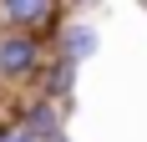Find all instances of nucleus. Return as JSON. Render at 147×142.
Instances as JSON below:
<instances>
[{
  "mask_svg": "<svg viewBox=\"0 0 147 142\" xmlns=\"http://www.w3.org/2000/svg\"><path fill=\"white\" fill-rule=\"evenodd\" d=\"M71 91H76V66H71V61H61V56H51L46 71H41V81H36V97L66 112V107H71Z\"/></svg>",
  "mask_w": 147,
  "mask_h": 142,
  "instance_id": "20e7f679",
  "label": "nucleus"
},
{
  "mask_svg": "<svg viewBox=\"0 0 147 142\" xmlns=\"http://www.w3.org/2000/svg\"><path fill=\"white\" fill-rule=\"evenodd\" d=\"M46 61H51V46L46 41L20 36V30H5V36H0V86L36 97V81H41Z\"/></svg>",
  "mask_w": 147,
  "mask_h": 142,
  "instance_id": "f257e3e1",
  "label": "nucleus"
},
{
  "mask_svg": "<svg viewBox=\"0 0 147 142\" xmlns=\"http://www.w3.org/2000/svg\"><path fill=\"white\" fill-rule=\"evenodd\" d=\"M0 142H30V137H26L20 127H15V132H0Z\"/></svg>",
  "mask_w": 147,
  "mask_h": 142,
  "instance_id": "423d86ee",
  "label": "nucleus"
},
{
  "mask_svg": "<svg viewBox=\"0 0 147 142\" xmlns=\"http://www.w3.org/2000/svg\"><path fill=\"white\" fill-rule=\"evenodd\" d=\"M61 122H66L61 107L30 97V101H26V117H20V132H26L30 142H56V137H61Z\"/></svg>",
  "mask_w": 147,
  "mask_h": 142,
  "instance_id": "39448f33",
  "label": "nucleus"
},
{
  "mask_svg": "<svg viewBox=\"0 0 147 142\" xmlns=\"http://www.w3.org/2000/svg\"><path fill=\"white\" fill-rule=\"evenodd\" d=\"M96 46H102V30L91 26V20H81V10H71L66 20H61V30H56V41H51V56H61V61H71L76 71L86 66L91 56H96Z\"/></svg>",
  "mask_w": 147,
  "mask_h": 142,
  "instance_id": "7ed1b4c3",
  "label": "nucleus"
},
{
  "mask_svg": "<svg viewBox=\"0 0 147 142\" xmlns=\"http://www.w3.org/2000/svg\"><path fill=\"white\" fill-rule=\"evenodd\" d=\"M71 15V5H51V0H5L0 5V20L10 30H20V36H36V41H56L61 20Z\"/></svg>",
  "mask_w": 147,
  "mask_h": 142,
  "instance_id": "f03ea898",
  "label": "nucleus"
},
{
  "mask_svg": "<svg viewBox=\"0 0 147 142\" xmlns=\"http://www.w3.org/2000/svg\"><path fill=\"white\" fill-rule=\"evenodd\" d=\"M56 142H71V137H66V132H61V137H56Z\"/></svg>",
  "mask_w": 147,
  "mask_h": 142,
  "instance_id": "0eeeda50",
  "label": "nucleus"
}]
</instances>
